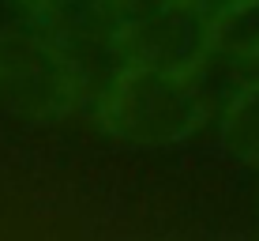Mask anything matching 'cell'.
Returning a JSON list of instances; mask_svg holds the SVG:
<instances>
[{
	"label": "cell",
	"instance_id": "obj_1",
	"mask_svg": "<svg viewBox=\"0 0 259 241\" xmlns=\"http://www.w3.org/2000/svg\"><path fill=\"white\" fill-rule=\"evenodd\" d=\"M102 121L124 144L165 147L199 128L203 94L188 68L136 57L105 91Z\"/></svg>",
	"mask_w": 259,
	"mask_h": 241
},
{
	"label": "cell",
	"instance_id": "obj_2",
	"mask_svg": "<svg viewBox=\"0 0 259 241\" xmlns=\"http://www.w3.org/2000/svg\"><path fill=\"white\" fill-rule=\"evenodd\" d=\"M79 98V64L38 26L0 30V102L26 117H60Z\"/></svg>",
	"mask_w": 259,
	"mask_h": 241
},
{
	"label": "cell",
	"instance_id": "obj_3",
	"mask_svg": "<svg viewBox=\"0 0 259 241\" xmlns=\"http://www.w3.org/2000/svg\"><path fill=\"white\" fill-rule=\"evenodd\" d=\"M222 147L237 162L259 169V83L244 87L222 117Z\"/></svg>",
	"mask_w": 259,
	"mask_h": 241
},
{
	"label": "cell",
	"instance_id": "obj_4",
	"mask_svg": "<svg viewBox=\"0 0 259 241\" xmlns=\"http://www.w3.org/2000/svg\"><path fill=\"white\" fill-rule=\"evenodd\" d=\"M210 49L237 60L259 57V0H244L210 23Z\"/></svg>",
	"mask_w": 259,
	"mask_h": 241
},
{
	"label": "cell",
	"instance_id": "obj_5",
	"mask_svg": "<svg viewBox=\"0 0 259 241\" xmlns=\"http://www.w3.org/2000/svg\"><path fill=\"white\" fill-rule=\"evenodd\" d=\"M184 8H192L195 15H199L203 23H214V19H222V15L229 12V8H237V4H244V0H181Z\"/></svg>",
	"mask_w": 259,
	"mask_h": 241
},
{
	"label": "cell",
	"instance_id": "obj_6",
	"mask_svg": "<svg viewBox=\"0 0 259 241\" xmlns=\"http://www.w3.org/2000/svg\"><path fill=\"white\" fill-rule=\"evenodd\" d=\"M169 241H203V237H169Z\"/></svg>",
	"mask_w": 259,
	"mask_h": 241
}]
</instances>
